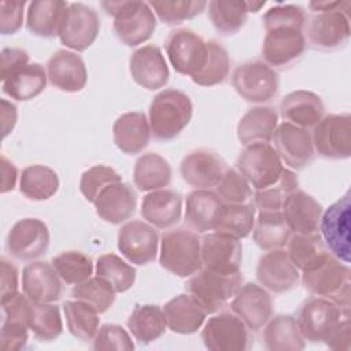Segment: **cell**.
Here are the masks:
<instances>
[{
	"mask_svg": "<svg viewBox=\"0 0 351 351\" xmlns=\"http://www.w3.org/2000/svg\"><path fill=\"white\" fill-rule=\"evenodd\" d=\"M315 12L306 19L304 38L317 51L330 52L344 47L350 38V1H311Z\"/></svg>",
	"mask_w": 351,
	"mask_h": 351,
	"instance_id": "6da1fadb",
	"label": "cell"
},
{
	"mask_svg": "<svg viewBox=\"0 0 351 351\" xmlns=\"http://www.w3.org/2000/svg\"><path fill=\"white\" fill-rule=\"evenodd\" d=\"M193 106L186 93L178 89L159 92L149 104L151 136L159 141L174 140L189 123Z\"/></svg>",
	"mask_w": 351,
	"mask_h": 351,
	"instance_id": "7a4b0ae2",
	"label": "cell"
},
{
	"mask_svg": "<svg viewBox=\"0 0 351 351\" xmlns=\"http://www.w3.org/2000/svg\"><path fill=\"white\" fill-rule=\"evenodd\" d=\"M104 11L114 16V33L125 45L136 47L151 38L156 18L145 1H101Z\"/></svg>",
	"mask_w": 351,
	"mask_h": 351,
	"instance_id": "3957f363",
	"label": "cell"
},
{
	"mask_svg": "<svg viewBox=\"0 0 351 351\" xmlns=\"http://www.w3.org/2000/svg\"><path fill=\"white\" fill-rule=\"evenodd\" d=\"M160 266L177 277H191L202 269L200 239L192 230L178 228L163 233L160 239Z\"/></svg>",
	"mask_w": 351,
	"mask_h": 351,
	"instance_id": "277c9868",
	"label": "cell"
},
{
	"mask_svg": "<svg viewBox=\"0 0 351 351\" xmlns=\"http://www.w3.org/2000/svg\"><path fill=\"white\" fill-rule=\"evenodd\" d=\"M347 317H350V310L340 308L329 299L313 296L300 304L295 318L304 340L325 343L337 325Z\"/></svg>",
	"mask_w": 351,
	"mask_h": 351,
	"instance_id": "5b68a950",
	"label": "cell"
},
{
	"mask_svg": "<svg viewBox=\"0 0 351 351\" xmlns=\"http://www.w3.org/2000/svg\"><path fill=\"white\" fill-rule=\"evenodd\" d=\"M236 169L255 191L276 184L285 169L270 143H252L244 147L236 159Z\"/></svg>",
	"mask_w": 351,
	"mask_h": 351,
	"instance_id": "8992f818",
	"label": "cell"
},
{
	"mask_svg": "<svg viewBox=\"0 0 351 351\" xmlns=\"http://www.w3.org/2000/svg\"><path fill=\"white\" fill-rule=\"evenodd\" d=\"M241 282L240 271L221 274L204 267L191 276L186 282V291L203 306L207 314H214L236 295Z\"/></svg>",
	"mask_w": 351,
	"mask_h": 351,
	"instance_id": "52a82bcc",
	"label": "cell"
},
{
	"mask_svg": "<svg viewBox=\"0 0 351 351\" xmlns=\"http://www.w3.org/2000/svg\"><path fill=\"white\" fill-rule=\"evenodd\" d=\"M232 85L239 96L250 103H266L278 93L280 78L262 59L239 64L232 74Z\"/></svg>",
	"mask_w": 351,
	"mask_h": 351,
	"instance_id": "ba28073f",
	"label": "cell"
},
{
	"mask_svg": "<svg viewBox=\"0 0 351 351\" xmlns=\"http://www.w3.org/2000/svg\"><path fill=\"white\" fill-rule=\"evenodd\" d=\"M314 151L325 159L341 160L351 155V117L350 114H329L313 128Z\"/></svg>",
	"mask_w": 351,
	"mask_h": 351,
	"instance_id": "9c48e42d",
	"label": "cell"
},
{
	"mask_svg": "<svg viewBox=\"0 0 351 351\" xmlns=\"http://www.w3.org/2000/svg\"><path fill=\"white\" fill-rule=\"evenodd\" d=\"M165 49L173 69L184 75L193 77L206 64L207 41L191 29H176L169 33Z\"/></svg>",
	"mask_w": 351,
	"mask_h": 351,
	"instance_id": "30bf717a",
	"label": "cell"
},
{
	"mask_svg": "<svg viewBox=\"0 0 351 351\" xmlns=\"http://www.w3.org/2000/svg\"><path fill=\"white\" fill-rule=\"evenodd\" d=\"M302 284L311 295L333 300L341 289L351 285V270L347 263L328 252L317 263L302 271Z\"/></svg>",
	"mask_w": 351,
	"mask_h": 351,
	"instance_id": "8fae6325",
	"label": "cell"
},
{
	"mask_svg": "<svg viewBox=\"0 0 351 351\" xmlns=\"http://www.w3.org/2000/svg\"><path fill=\"white\" fill-rule=\"evenodd\" d=\"M350 218L351 202L350 191L343 197L330 204L319 219L321 237L330 254L344 263H350Z\"/></svg>",
	"mask_w": 351,
	"mask_h": 351,
	"instance_id": "7c38bea8",
	"label": "cell"
},
{
	"mask_svg": "<svg viewBox=\"0 0 351 351\" xmlns=\"http://www.w3.org/2000/svg\"><path fill=\"white\" fill-rule=\"evenodd\" d=\"M202 340L210 351H245L250 347V329L234 313H219L208 318Z\"/></svg>",
	"mask_w": 351,
	"mask_h": 351,
	"instance_id": "4fadbf2b",
	"label": "cell"
},
{
	"mask_svg": "<svg viewBox=\"0 0 351 351\" xmlns=\"http://www.w3.org/2000/svg\"><path fill=\"white\" fill-rule=\"evenodd\" d=\"M306 45L307 43L302 29H269L262 43V60L274 70H285L302 58Z\"/></svg>",
	"mask_w": 351,
	"mask_h": 351,
	"instance_id": "5bb4252c",
	"label": "cell"
},
{
	"mask_svg": "<svg viewBox=\"0 0 351 351\" xmlns=\"http://www.w3.org/2000/svg\"><path fill=\"white\" fill-rule=\"evenodd\" d=\"M100 32V18L97 12L82 3H71L67 7L59 32V40L67 48L82 52L88 49Z\"/></svg>",
	"mask_w": 351,
	"mask_h": 351,
	"instance_id": "9a60e30c",
	"label": "cell"
},
{
	"mask_svg": "<svg viewBox=\"0 0 351 351\" xmlns=\"http://www.w3.org/2000/svg\"><path fill=\"white\" fill-rule=\"evenodd\" d=\"M49 247L48 226L38 218H23L14 223L5 239L7 252L18 261H34Z\"/></svg>",
	"mask_w": 351,
	"mask_h": 351,
	"instance_id": "2e32d148",
	"label": "cell"
},
{
	"mask_svg": "<svg viewBox=\"0 0 351 351\" xmlns=\"http://www.w3.org/2000/svg\"><path fill=\"white\" fill-rule=\"evenodd\" d=\"M271 140L281 162L289 169L302 170L314 160L311 133L304 128L282 122L274 130Z\"/></svg>",
	"mask_w": 351,
	"mask_h": 351,
	"instance_id": "e0dca14e",
	"label": "cell"
},
{
	"mask_svg": "<svg viewBox=\"0 0 351 351\" xmlns=\"http://www.w3.org/2000/svg\"><path fill=\"white\" fill-rule=\"evenodd\" d=\"M159 236L148 222L133 219L121 226L117 237L118 250L134 265H147L155 261Z\"/></svg>",
	"mask_w": 351,
	"mask_h": 351,
	"instance_id": "ac0fdd59",
	"label": "cell"
},
{
	"mask_svg": "<svg viewBox=\"0 0 351 351\" xmlns=\"http://www.w3.org/2000/svg\"><path fill=\"white\" fill-rule=\"evenodd\" d=\"M202 263L206 269L221 273L234 274L240 271L243 247L239 239L213 232L200 239Z\"/></svg>",
	"mask_w": 351,
	"mask_h": 351,
	"instance_id": "d6986e66",
	"label": "cell"
},
{
	"mask_svg": "<svg viewBox=\"0 0 351 351\" xmlns=\"http://www.w3.org/2000/svg\"><path fill=\"white\" fill-rule=\"evenodd\" d=\"M256 278L266 291L282 293L298 285L300 273L292 263L287 250L276 248L267 251L259 258Z\"/></svg>",
	"mask_w": 351,
	"mask_h": 351,
	"instance_id": "ffe728a7",
	"label": "cell"
},
{
	"mask_svg": "<svg viewBox=\"0 0 351 351\" xmlns=\"http://www.w3.org/2000/svg\"><path fill=\"white\" fill-rule=\"evenodd\" d=\"M230 308L250 330L256 332L271 318L273 299L262 285L247 282L233 296Z\"/></svg>",
	"mask_w": 351,
	"mask_h": 351,
	"instance_id": "44dd1931",
	"label": "cell"
},
{
	"mask_svg": "<svg viewBox=\"0 0 351 351\" xmlns=\"http://www.w3.org/2000/svg\"><path fill=\"white\" fill-rule=\"evenodd\" d=\"M225 160L211 149H195L184 156L180 165L182 180L196 189L217 186L226 171Z\"/></svg>",
	"mask_w": 351,
	"mask_h": 351,
	"instance_id": "7402d4cb",
	"label": "cell"
},
{
	"mask_svg": "<svg viewBox=\"0 0 351 351\" xmlns=\"http://www.w3.org/2000/svg\"><path fill=\"white\" fill-rule=\"evenodd\" d=\"M129 71L133 81L148 89L163 88L169 81V67L159 47L154 44L136 49L129 59Z\"/></svg>",
	"mask_w": 351,
	"mask_h": 351,
	"instance_id": "603a6c76",
	"label": "cell"
},
{
	"mask_svg": "<svg viewBox=\"0 0 351 351\" xmlns=\"http://www.w3.org/2000/svg\"><path fill=\"white\" fill-rule=\"evenodd\" d=\"M60 280L52 263L36 261L22 270V291L32 302L52 303L62 296Z\"/></svg>",
	"mask_w": 351,
	"mask_h": 351,
	"instance_id": "cb8c5ba5",
	"label": "cell"
},
{
	"mask_svg": "<svg viewBox=\"0 0 351 351\" xmlns=\"http://www.w3.org/2000/svg\"><path fill=\"white\" fill-rule=\"evenodd\" d=\"M47 74L49 84L63 92H80L88 80L82 58L67 49H58L52 53L47 63Z\"/></svg>",
	"mask_w": 351,
	"mask_h": 351,
	"instance_id": "d4e9b609",
	"label": "cell"
},
{
	"mask_svg": "<svg viewBox=\"0 0 351 351\" xmlns=\"http://www.w3.org/2000/svg\"><path fill=\"white\" fill-rule=\"evenodd\" d=\"M96 214L106 222L119 225L136 213L137 195L129 184L122 181L107 185L95 200Z\"/></svg>",
	"mask_w": 351,
	"mask_h": 351,
	"instance_id": "484cf974",
	"label": "cell"
},
{
	"mask_svg": "<svg viewBox=\"0 0 351 351\" xmlns=\"http://www.w3.org/2000/svg\"><path fill=\"white\" fill-rule=\"evenodd\" d=\"M141 217L158 229H169L177 225L182 214V196L173 189H156L148 192L141 202Z\"/></svg>",
	"mask_w": 351,
	"mask_h": 351,
	"instance_id": "4316f807",
	"label": "cell"
},
{
	"mask_svg": "<svg viewBox=\"0 0 351 351\" xmlns=\"http://www.w3.org/2000/svg\"><path fill=\"white\" fill-rule=\"evenodd\" d=\"M281 213L291 233L311 234L318 232L322 206L304 191L292 192L285 199Z\"/></svg>",
	"mask_w": 351,
	"mask_h": 351,
	"instance_id": "83f0119b",
	"label": "cell"
},
{
	"mask_svg": "<svg viewBox=\"0 0 351 351\" xmlns=\"http://www.w3.org/2000/svg\"><path fill=\"white\" fill-rule=\"evenodd\" d=\"M325 107L321 97L310 90H295L285 95L280 103V115L284 122L308 129L324 117Z\"/></svg>",
	"mask_w": 351,
	"mask_h": 351,
	"instance_id": "f1b7e54d",
	"label": "cell"
},
{
	"mask_svg": "<svg viewBox=\"0 0 351 351\" xmlns=\"http://www.w3.org/2000/svg\"><path fill=\"white\" fill-rule=\"evenodd\" d=\"M163 313L167 328L180 335L196 333L207 317V311L191 293L171 298L163 306Z\"/></svg>",
	"mask_w": 351,
	"mask_h": 351,
	"instance_id": "f546056e",
	"label": "cell"
},
{
	"mask_svg": "<svg viewBox=\"0 0 351 351\" xmlns=\"http://www.w3.org/2000/svg\"><path fill=\"white\" fill-rule=\"evenodd\" d=\"M114 143L128 155H136L147 148L151 138L149 122L144 112L133 111L119 115L112 125Z\"/></svg>",
	"mask_w": 351,
	"mask_h": 351,
	"instance_id": "4dcf8cb0",
	"label": "cell"
},
{
	"mask_svg": "<svg viewBox=\"0 0 351 351\" xmlns=\"http://www.w3.org/2000/svg\"><path fill=\"white\" fill-rule=\"evenodd\" d=\"M69 3L62 0H37L29 3L26 14L27 30L43 38L59 36Z\"/></svg>",
	"mask_w": 351,
	"mask_h": 351,
	"instance_id": "1f68e13d",
	"label": "cell"
},
{
	"mask_svg": "<svg viewBox=\"0 0 351 351\" xmlns=\"http://www.w3.org/2000/svg\"><path fill=\"white\" fill-rule=\"evenodd\" d=\"M219 196L210 189H195L186 196L185 223L197 233L214 230L219 210Z\"/></svg>",
	"mask_w": 351,
	"mask_h": 351,
	"instance_id": "d6a6232c",
	"label": "cell"
},
{
	"mask_svg": "<svg viewBox=\"0 0 351 351\" xmlns=\"http://www.w3.org/2000/svg\"><path fill=\"white\" fill-rule=\"evenodd\" d=\"M48 74L40 63H27L1 81L3 92L18 101H27L38 96L47 86Z\"/></svg>",
	"mask_w": 351,
	"mask_h": 351,
	"instance_id": "836d02e7",
	"label": "cell"
},
{
	"mask_svg": "<svg viewBox=\"0 0 351 351\" xmlns=\"http://www.w3.org/2000/svg\"><path fill=\"white\" fill-rule=\"evenodd\" d=\"M278 126V114L270 106H255L250 108L237 123V138L243 145L273 138Z\"/></svg>",
	"mask_w": 351,
	"mask_h": 351,
	"instance_id": "e575fe53",
	"label": "cell"
},
{
	"mask_svg": "<svg viewBox=\"0 0 351 351\" xmlns=\"http://www.w3.org/2000/svg\"><path fill=\"white\" fill-rule=\"evenodd\" d=\"M263 343L269 351H300L306 347L296 318L289 314L277 315L266 322Z\"/></svg>",
	"mask_w": 351,
	"mask_h": 351,
	"instance_id": "d590c367",
	"label": "cell"
},
{
	"mask_svg": "<svg viewBox=\"0 0 351 351\" xmlns=\"http://www.w3.org/2000/svg\"><path fill=\"white\" fill-rule=\"evenodd\" d=\"M126 325L140 344H149L158 340L167 328L163 308L156 304H136L128 317Z\"/></svg>",
	"mask_w": 351,
	"mask_h": 351,
	"instance_id": "8d00e7d4",
	"label": "cell"
},
{
	"mask_svg": "<svg viewBox=\"0 0 351 351\" xmlns=\"http://www.w3.org/2000/svg\"><path fill=\"white\" fill-rule=\"evenodd\" d=\"M133 182L143 192L163 189L171 182V167L156 152L143 154L134 163Z\"/></svg>",
	"mask_w": 351,
	"mask_h": 351,
	"instance_id": "74e56055",
	"label": "cell"
},
{
	"mask_svg": "<svg viewBox=\"0 0 351 351\" xmlns=\"http://www.w3.org/2000/svg\"><path fill=\"white\" fill-rule=\"evenodd\" d=\"M291 234L281 211L258 213L252 228V237L261 250L270 251L282 248L287 245Z\"/></svg>",
	"mask_w": 351,
	"mask_h": 351,
	"instance_id": "f35d334b",
	"label": "cell"
},
{
	"mask_svg": "<svg viewBox=\"0 0 351 351\" xmlns=\"http://www.w3.org/2000/svg\"><path fill=\"white\" fill-rule=\"evenodd\" d=\"M59 189V178L55 170L44 165H32L22 170L19 191L30 200H48Z\"/></svg>",
	"mask_w": 351,
	"mask_h": 351,
	"instance_id": "ab89813d",
	"label": "cell"
},
{
	"mask_svg": "<svg viewBox=\"0 0 351 351\" xmlns=\"http://www.w3.org/2000/svg\"><path fill=\"white\" fill-rule=\"evenodd\" d=\"M255 206L254 203H240V204H228L223 203L214 230L236 237L244 239L247 237L254 228L255 223Z\"/></svg>",
	"mask_w": 351,
	"mask_h": 351,
	"instance_id": "60d3db41",
	"label": "cell"
},
{
	"mask_svg": "<svg viewBox=\"0 0 351 351\" xmlns=\"http://www.w3.org/2000/svg\"><path fill=\"white\" fill-rule=\"evenodd\" d=\"M208 16L222 36L236 34L247 22L248 3L241 0H213L207 3Z\"/></svg>",
	"mask_w": 351,
	"mask_h": 351,
	"instance_id": "b9f144b4",
	"label": "cell"
},
{
	"mask_svg": "<svg viewBox=\"0 0 351 351\" xmlns=\"http://www.w3.org/2000/svg\"><path fill=\"white\" fill-rule=\"evenodd\" d=\"M63 313L67 329L74 337L82 341H90L95 339L100 324L97 310L82 300L74 299L63 303Z\"/></svg>",
	"mask_w": 351,
	"mask_h": 351,
	"instance_id": "7bdbcfd3",
	"label": "cell"
},
{
	"mask_svg": "<svg viewBox=\"0 0 351 351\" xmlns=\"http://www.w3.org/2000/svg\"><path fill=\"white\" fill-rule=\"evenodd\" d=\"M287 252L298 270L303 271L322 259L329 251H326L324 240L317 232L311 234H291L287 243Z\"/></svg>",
	"mask_w": 351,
	"mask_h": 351,
	"instance_id": "ee69618b",
	"label": "cell"
},
{
	"mask_svg": "<svg viewBox=\"0 0 351 351\" xmlns=\"http://www.w3.org/2000/svg\"><path fill=\"white\" fill-rule=\"evenodd\" d=\"M96 276L106 280L117 293L126 292L136 281V269L115 254H103L96 261Z\"/></svg>",
	"mask_w": 351,
	"mask_h": 351,
	"instance_id": "f6af8a7d",
	"label": "cell"
},
{
	"mask_svg": "<svg viewBox=\"0 0 351 351\" xmlns=\"http://www.w3.org/2000/svg\"><path fill=\"white\" fill-rule=\"evenodd\" d=\"M298 188L299 180L296 174L289 169H284L276 184L255 191L252 203L259 211H281L285 199Z\"/></svg>",
	"mask_w": 351,
	"mask_h": 351,
	"instance_id": "bcb514c9",
	"label": "cell"
},
{
	"mask_svg": "<svg viewBox=\"0 0 351 351\" xmlns=\"http://www.w3.org/2000/svg\"><path fill=\"white\" fill-rule=\"evenodd\" d=\"M29 329L40 341L55 340L63 332L59 307L52 303L32 302Z\"/></svg>",
	"mask_w": 351,
	"mask_h": 351,
	"instance_id": "7dc6e473",
	"label": "cell"
},
{
	"mask_svg": "<svg viewBox=\"0 0 351 351\" xmlns=\"http://www.w3.org/2000/svg\"><path fill=\"white\" fill-rule=\"evenodd\" d=\"M207 60L204 67L195 74L192 81L200 86H214L222 84L229 75L230 70V59L229 53L223 45H221L215 40L207 41Z\"/></svg>",
	"mask_w": 351,
	"mask_h": 351,
	"instance_id": "c3c4849f",
	"label": "cell"
},
{
	"mask_svg": "<svg viewBox=\"0 0 351 351\" xmlns=\"http://www.w3.org/2000/svg\"><path fill=\"white\" fill-rule=\"evenodd\" d=\"M52 266L58 271L59 277L70 285H77L88 278L93 273L92 259L80 251H64L52 258Z\"/></svg>",
	"mask_w": 351,
	"mask_h": 351,
	"instance_id": "681fc988",
	"label": "cell"
},
{
	"mask_svg": "<svg viewBox=\"0 0 351 351\" xmlns=\"http://www.w3.org/2000/svg\"><path fill=\"white\" fill-rule=\"evenodd\" d=\"M114 288L100 277H90L86 281L74 285L71 296L90 304L99 314L106 313L115 302Z\"/></svg>",
	"mask_w": 351,
	"mask_h": 351,
	"instance_id": "f907efd6",
	"label": "cell"
},
{
	"mask_svg": "<svg viewBox=\"0 0 351 351\" xmlns=\"http://www.w3.org/2000/svg\"><path fill=\"white\" fill-rule=\"evenodd\" d=\"M149 7L154 14L167 25H180L184 21L192 19L200 15L207 7V1L203 0H162L149 1Z\"/></svg>",
	"mask_w": 351,
	"mask_h": 351,
	"instance_id": "816d5d0a",
	"label": "cell"
},
{
	"mask_svg": "<svg viewBox=\"0 0 351 351\" xmlns=\"http://www.w3.org/2000/svg\"><path fill=\"white\" fill-rule=\"evenodd\" d=\"M118 181H122V178L112 167L106 165H95L81 174L80 192L88 202L93 204L99 193L107 185Z\"/></svg>",
	"mask_w": 351,
	"mask_h": 351,
	"instance_id": "f5cc1de1",
	"label": "cell"
},
{
	"mask_svg": "<svg viewBox=\"0 0 351 351\" xmlns=\"http://www.w3.org/2000/svg\"><path fill=\"white\" fill-rule=\"evenodd\" d=\"M215 193L219 196L222 203L228 204L248 203L252 197L250 182L239 173L237 169H226L215 186Z\"/></svg>",
	"mask_w": 351,
	"mask_h": 351,
	"instance_id": "db71d44e",
	"label": "cell"
},
{
	"mask_svg": "<svg viewBox=\"0 0 351 351\" xmlns=\"http://www.w3.org/2000/svg\"><path fill=\"white\" fill-rule=\"evenodd\" d=\"M265 30L273 27H296L304 29L306 12L304 8L295 4H277L270 7L262 16Z\"/></svg>",
	"mask_w": 351,
	"mask_h": 351,
	"instance_id": "11a10c76",
	"label": "cell"
},
{
	"mask_svg": "<svg viewBox=\"0 0 351 351\" xmlns=\"http://www.w3.org/2000/svg\"><path fill=\"white\" fill-rule=\"evenodd\" d=\"M93 350L96 351H132L134 350V344L129 336V333L117 324H104L99 328L95 339H93Z\"/></svg>",
	"mask_w": 351,
	"mask_h": 351,
	"instance_id": "9f6ffc18",
	"label": "cell"
},
{
	"mask_svg": "<svg viewBox=\"0 0 351 351\" xmlns=\"http://www.w3.org/2000/svg\"><path fill=\"white\" fill-rule=\"evenodd\" d=\"M1 311H3V321L21 324L29 328L30 311H32V300L23 293H14L1 299Z\"/></svg>",
	"mask_w": 351,
	"mask_h": 351,
	"instance_id": "6f0895ef",
	"label": "cell"
},
{
	"mask_svg": "<svg viewBox=\"0 0 351 351\" xmlns=\"http://www.w3.org/2000/svg\"><path fill=\"white\" fill-rule=\"evenodd\" d=\"M25 1H0V33L14 34L22 27Z\"/></svg>",
	"mask_w": 351,
	"mask_h": 351,
	"instance_id": "680465c9",
	"label": "cell"
},
{
	"mask_svg": "<svg viewBox=\"0 0 351 351\" xmlns=\"http://www.w3.org/2000/svg\"><path fill=\"white\" fill-rule=\"evenodd\" d=\"M29 340V328L21 324L3 321L0 329V348L3 351L23 350Z\"/></svg>",
	"mask_w": 351,
	"mask_h": 351,
	"instance_id": "91938a15",
	"label": "cell"
},
{
	"mask_svg": "<svg viewBox=\"0 0 351 351\" xmlns=\"http://www.w3.org/2000/svg\"><path fill=\"white\" fill-rule=\"evenodd\" d=\"M1 81L16 69L29 63V53L22 48H3L1 49Z\"/></svg>",
	"mask_w": 351,
	"mask_h": 351,
	"instance_id": "94428289",
	"label": "cell"
},
{
	"mask_svg": "<svg viewBox=\"0 0 351 351\" xmlns=\"http://www.w3.org/2000/svg\"><path fill=\"white\" fill-rule=\"evenodd\" d=\"M0 270H1V299L11 296L18 292V269L14 263L1 258L0 261Z\"/></svg>",
	"mask_w": 351,
	"mask_h": 351,
	"instance_id": "6125c7cd",
	"label": "cell"
},
{
	"mask_svg": "<svg viewBox=\"0 0 351 351\" xmlns=\"http://www.w3.org/2000/svg\"><path fill=\"white\" fill-rule=\"evenodd\" d=\"M350 317H347L330 333L325 344L332 350H350Z\"/></svg>",
	"mask_w": 351,
	"mask_h": 351,
	"instance_id": "be15d7a7",
	"label": "cell"
},
{
	"mask_svg": "<svg viewBox=\"0 0 351 351\" xmlns=\"http://www.w3.org/2000/svg\"><path fill=\"white\" fill-rule=\"evenodd\" d=\"M1 193L12 191L16 184L18 170L14 166V163L7 160L5 156H1Z\"/></svg>",
	"mask_w": 351,
	"mask_h": 351,
	"instance_id": "e7e4bbea",
	"label": "cell"
},
{
	"mask_svg": "<svg viewBox=\"0 0 351 351\" xmlns=\"http://www.w3.org/2000/svg\"><path fill=\"white\" fill-rule=\"evenodd\" d=\"M1 119H3V137L12 132L16 123V107L7 100H1Z\"/></svg>",
	"mask_w": 351,
	"mask_h": 351,
	"instance_id": "03108f58",
	"label": "cell"
}]
</instances>
